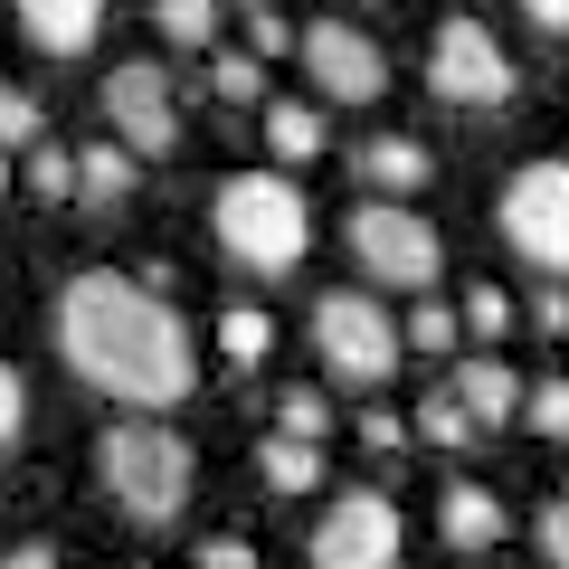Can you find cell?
<instances>
[{"instance_id":"cell-1","label":"cell","mask_w":569,"mask_h":569,"mask_svg":"<svg viewBox=\"0 0 569 569\" xmlns=\"http://www.w3.org/2000/svg\"><path fill=\"white\" fill-rule=\"evenodd\" d=\"M58 351L77 380H96L104 399H133V408H171L200 380V351H190V323L171 313V295L114 276V266H86L58 295Z\"/></svg>"},{"instance_id":"cell-2","label":"cell","mask_w":569,"mask_h":569,"mask_svg":"<svg viewBox=\"0 0 569 569\" xmlns=\"http://www.w3.org/2000/svg\"><path fill=\"white\" fill-rule=\"evenodd\" d=\"M219 247L247 266V276H295L305 266V247H313V209H305V190L284 181V171H228L219 181Z\"/></svg>"},{"instance_id":"cell-3","label":"cell","mask_w":569,"mask_h":569,"mask_svg":"<svg viewBox=\"0 0 569 569\" xmlns=\"http://www.w3.org/2000/svg\"><path fill=\"white\" fill-rule=\"evenodd\" d=\"M96 475L133 522H171L190 503V485H200V456H190V437L171 418H114L96 437Z\"/></svg>"},{"instance_id":"cell-4","label":"cell","mask_w":569,"mask_h":569,"mask_svg":"<svg viewBox=\"0 0 569 569\" xmlns=\"http://www.w3.org/2000/svg\"><path fill=\"white\" fill-rule=\"evenodd\" d=\"M313 351H323V370L342 389H380L389 370H399V323L380 313V295L332 284L323 305H313Z\"/></svg>"},{"instance_id":"cell-5","label":"cell","mask_w":569,"mask_h":569,"mask_svg":"<svg viewBox=\"0 0 569 569\" xmlns=\"http://www.w3.org/2000/svg\"><path fill=\"white\" fill-rule=\"evenodd\" d=\"M351 257H361L370 284L427 295V284H437V266H447V247H437V228H427L408 200H361V209H351Z\"/></svg>"},{"instance_id":"cell-6","label":"cell","mask_w":569,"mask_h":569,"mask_svg":"<svg viewBox=\"0 0 569 569\" xmlns=\"http://www.w3.org/2000/svg\"><path fill=\"white\" fill-rule=\"evenodd\" d=\"M503 238L550 284H569V162H522L503 181Z\"/></svg>"},{"instance_id":"cell-7","label":"cell","mask_w":569,"mask_h":569,"mask_svg":"<svg viewBox=\"0 0 569 569\" xmlns=\"http://www.w3.org/2000/svg\"><path fill=\"white\" fill-rule=\"evenodd\" d=\"M399 503L389 493H342V503L313 522V569H399Z\"/></svg>"},{"instance_id":"cell-8","label":"cell","mask_w":569,"mask_h":569,"mask_svg":"<svg viewBox=\"0 0 569 569\" xmlns=\"http://www.w3.org/2000/svg\"><path fill=\"white\" fill-rule=\"evenodd\" d=\"M427 86H437L447 104H475V114H485V104L512 96V58L493 48L485 20H447V29H437V48H427Z\"/></svg>"},{"instance_id":"cell-9","label":"cell","mask_w":569,"mask_h":569,"mask_svg":"<svg viewBox=\"0 0 569 569\" xmlns=\"http://www.w3.org/2000/svg\"><path fill=\"white\" fill-rule=\"evenodd\" d=\"M104 123H114V142L133 152V162H152V152H171L181 142V96H171L162 67H114L104 77Z\"/></svg>"},{"instance_id":"cell-10","label":"cell","mask_w":569,"mask_h":569,"mask_svg":"<svg viewBox=\"0 0 569 569\" xmlns=\"http://www.w3.org/2000/svg\"><path fill=\"white\" fill-rule=\"evenodd\" d=\"M295 48H305L313 86H323L332 104H380V96H389V58H380V39H370V29L313 20V29H295Z\"/></svg>"},{"instance_id":"cell-11","label":"cell","mask_w":569,"mask_h":569,"mask_svg":"<svg viewBox=\"0 0 569 569\" xmlns=\"http://www.w3.org/2000/svg\"><path fill=\"white\" fill-rule=\"evenodd\" d=\"M10 10H20V29L48 48V58H86L96 29H104V0H10Z\"/></svg>"},{"instance_id":"cell-12","label":"cell","mask_w":569,"mask_h":569,"mask_svg":"<svg viewBox=\"0 0 569 569\" xmlns=\"http://www.w3.org/2000/svg\"><path fill=\"white\" fill-rule=\"evenodd\" d=\"M456 408H466L475 427H503V418H522V380L503 370V351H475L466 370H456V389H447Z\"/></svg>"},{"instance_id":"cell-13","label":"cell","mask_w":569,"mask_h":569,"mask_svg":"<svg viewBox=\"0 0 569 569\" xmlns=\"http://www.w3.org/2000/svg\"><path fill=\"white\" fill-rule=\"evenodd\" d=\"M437 531H447L456 550H493L512 531V512H503V493H485V485H447V503H437Z\"/></svg>"},{"instance_id":"cell-14","label":"cell","mask_w":569,"mask_h":569,"mask_svg":"<svg viewBox=\"0 0 569 569\" xmlns=\"http://www.w3.org/2000/svg\"><path fill=\"white\" fill-rule=\"evenodd\" d=\"M427 171H437V162H427V142H408V133H380V142L361 152V181L380 190V200H399V190H427Z\"/></svg>"},{"instance_id":"cell-15","label":"cell","mask_w":569,"mask_h":569,"mask_svg":"<svg viewBox=\"0 0 569 569\" xmlns=\"http://www.w3.org/2000/svg\"><path fill=\"white\" fill-rule=\"evenodd\" d=\"M77 200H96V209H123V200H133V152H123L114 133L77 152Z\"/></svg>"},{"instance_id":"cell-16","label":"cell","mask_w":569,"mask_h":569,"mask_svg":"<svg viewBox=\"0 0 569 569\" xmlns=\"http://www.w3.org/2000/svg\"><path fill=\"white\" fill-rule=\"evenodd\" d=\"M266 152H276V162H313V152H323V104H305V96L266 104Z\"/></svg>"},{"instance_id":"cell-17","label":"cell","mask_w":569,"mask_h":569,"mask_svg":"<svg viewBox=\"0 0 569 569\" xmlns=\"http://www.w3.org/2000/svg\"><path fill=\"white\" fill-rule=\"evenodd\" d=\"M257 475H266V493H313V485H323V447H305V437H266Z\"/></svg>"},{"instance_id":"cell-18","label":"cell","mask_w":569,"mask_h":569,"mask_svg":"<svg viewBox=\"0 0 569 569\" xmlns=\"http://www.w3.org/2000/svg\"><path fill=\"white\" fill-rule=\"evenodd\" d=\"M152 20H162V39L171 48H219V0H152Z\"/></svg>"},{"instance_id":"cell-19","label":"cell","mask_w":569,"mask_h":569,"mask_svg":"<svg viewBox=\"0 0 569 569\" xmlns=\"http://www.w3.org/2000/svg\"><path fill=\"white\" fill-rule=\"evenodd\" d=\"M219 351H228V361H238V370H257L266 351H276V323H266L257 305H238V313H219Z\"/></svg>"},{"instance_id":"cell-20","label":"cell","mask_w":569,"mask_h":569,"mask_svg":"<svg viewBox=\"0 0 569 569\" xmlns=\"http://www.w3.org/2000/svg\"><path fill=\"white\" fill-rule=\"evenodd\" d=\"M276 437L323 447V437H332V399H323V389H284V399H276Z\"/></svg>"},{"instance_id":"cell-21","label":"cell","mask_w":569,"mask_h":569,"mask_svg":"<svg viewBox=\"0 0 569 569\" xmlns=\"http://www.w3.org/2000/svg\"><path fill=\"white\" fill-rule=\"evenodd\" d=\"M418 437H427V447H447V456H456V447H475V437H485V427H475L466 408H456L447 389H437V399H418Z\"/></svg>"},{"instance_id":"cell-22","label":"cell","mask_w":569,"mask_h":569,"mask_svg":"<svg viewBox=\"0 0 569 569\" xmlns=\"http://www.w3.org/2000/svg\"><path fill=\"white\" fill-rule=\"evenodd\" d=\"M456 332H475V342H503V332H512V295H503V284H475L466 305H456Z\"/></svg>"},{"instance_id":"cell-23","label":"cell","mask_w":569,"mask_h":569,"mask_svg":"<svg viewBox=\"0 0 569 569\" xmlns=\"http://www.w3.org/2000/svg\"><path fill=\"white\" fill-rule=\"evenodd\" d=\"M209 96H228V104H266V58H247V48H228V58L209 67Z\"/></svg>"},{"instance_id":"cell-24","label":"cell","mask_w":569,"mask_h":569,"mask_svg":"<svg viewBox=\"0 0 569 569\" xmlns=\"http://www.w3.org/2000/svg\"><path fill=\"white\" fill-rule=\"evenodd\" d=\"M29 190H39V200H77V152L29 142Z\"/></svg>"},{"instance_id":"cell-25","label":"cell","mask_w":569,"mask_h":569,"mask_svg":"<svg viewBox=\"0 0 569 569\" xmlns=\"http://www.w3.org/2000/svg\"><path fill=\"white\" fill-rule=\"evenodd\" d=\"M522 427L569 437V380H522Z\"/></svg>"},{"instance_id":"cell-26","label":"cell","mask_w":569,"mask_h":569,"mask_svg":"<svg viewBox=\"0 0 569 569\" xmlns=\"http://www.w3.org/2000/svg\"><path fill=\"white\" fill-rule=\"evenodd\" d=\"M39 142V104H29V86H0V152H29Z\"/></svg>"},{"instance_id":"cell-27","label":"cell","mask_w":569,"mask_h":569,"mask_svg":"<svg viewBox=\"0 0 569 569\" xmlns=\"http://www.w3.org/2000/svg\"><path fill=\"white\" fill-rule=\"evenodd\" d=\"M399 342H418V351H456L466 332H456V313H447V305H418V323H408Z\"/></svg>"},{"instance_id":"cell-28","label":"cell","mask_w":569,"mask_h":569,"mask_svg":"<svg viewBox=\"0 0 569 569\" xmlns=\"http://www.w3.org/2000/svg\"><path fill=\"white\" fill-rule=\"evenodd\" d=\"M531 541H541V560H550V569H569V493H560V503H541Z\"/></svg>"},{"instance_id":"cell-29","label":"cell","mask_w":569,"mask_h":569,"mask_svg":"<svg viewBox=\"0 0 569 569\" xmlns=\"http://www.w3.org/2000/svg\"><path fill=\"white\" fill-rule=\"evenodd\" d=\"M284 48H295V29L276 10H247V58H284Z\"/></svg>"},{"instance_id":"cell-30","label":"cell","mask_w":569,"mask_h":569,"mask_svg":"<svg viewBox=\"0 0 569 569\" xmlns=\"http://www.w3.org/2000/svg\"><path fill=\"white\" fill-rule=\"evenodd\" d=\"M361 447L370 456H399L408 447V418H389V408H380V418H361Z\"/></svg>"},{"instance_id":"cell-31","label":"cell","mask_w":569,"mask_h":569,"mask_svg":"<svg viewBox=\"0 0 569 569\" xmlns=\"http://www.w3.org/2000/svg\"><path fill=\"white\" fill-rule=\"evenodd\" d=\"M20 418H29V399H20V370L0 361V447H10V437H20Z\"/></svg>"},{"instance_id":"cell-32","label":"cell","mask_w":569,"mask_h":569,"mask_svg":"<svg viewBox=\"0 0 569 569\" xmlns=\"http://www.w3.org/2000/svg\"><path fill=\"white\" fill-rule=\"evenodd\" d=\"M190 569H257V550H247V541H209Z\"/></svg>"},{"instance_id":"cell-33","label":"cell","mask_w":569,"mask_h":569,"mask_svg":"<svg viewBox=\"0 0 569 569\" xmlns=\"http://www.w3.org/2000/svg\"><path fill=\"white\" fill-rule=\"evenodd\" d=\"M522 20L550 29V39H569V0H522Z\"/></svg>"},{"instance_id":"cell-34","label":"cell","mask_w":569,"mask_h":569,"mask_svg":"<svg viewBox=\"0 0 569 569\" xmlns=\"http://www.w3.org/2000/svg\"><path fill=\"white\" fill-rule=\"evenodd\" d=\"M0 569H67V560L48 541H20V550H0Z\"/></svg>"},{"instance_id":"cell-35","label":"cell","mask_w":569,"mask_h":569,"mask_svg":"<svg viewBox=\"0 0 569 569\" xmlns=\"http://www.w3.org/2000/svg\"><path fill=\"white\" fill-rule=\"evenodd\" d=\"M531 313H541V332H569V284H541V305H531Z\"/></svg>"},{"instance_id":"cell-36","label":"cell","mask_w":569,"mask_h":569,"mask_svg":"<svg viewBox=\"0 0 569 569\" xmlns=\"http://www.w3.org/2000/svg\"><path fill=\"white\" fill-rule=\"evenodd\" d=\"M0 190H10V152H0Z\"/></svg>"},{"instance_id":"cell-37","label":"cell","mask_w":569,"mask_h":569,"mask_svg":"<svg viewBox=\"0 0 569 569\" xmlns=\"http://www.w3.org/2000/svg\"><path fill=\"white\" fill-rule=\"evenodd\" d=\"M238 10H276V0H238Z\"/></svg>"}]
</instances>
